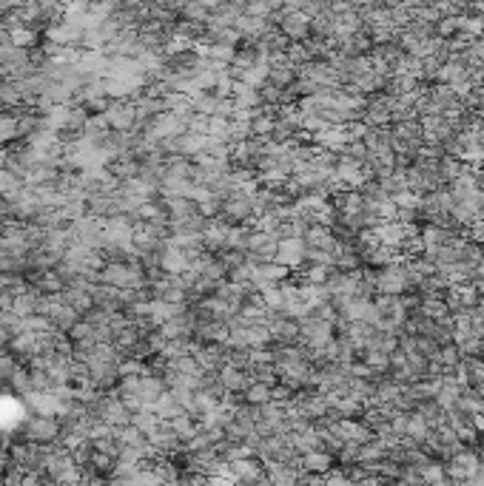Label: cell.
I'll list each match as a JSON object with an SVG mask.
<instances>
[{"mask_svg":"<svg viewBox=\"0 0 484 486\" xmlns=\"http://www.w3.org/2000/svg\"><path fill=\"white\" fill-rule=\"evenodd\" d=\"M462 174H465V162H462V160H456V157H448V154L439 160V177H442V182H445V185L456 182Z\"/></svg>","mask_w":484,"mask_h":486,"instance_id":"cell-13","label":"cell"},{"mask_svg":"<svg viewBox=\"0 0 484 486\" xmlns=\"http://www.w3.org/2000/svg\"><path fill=\"white\" fill-rule=\"evenodd\" d=\"M160 270L168 273V276H183L188 270V259H186V250H180L177 244H166L160 250Z\"/></svg>","mask_w":484,"mask_h":486,"instance_id":"cell-7","label":"cell"},{"mask_svg":"<svg viewBox=\"0 0 484 486\" xmlns=\"http://www.w3.org/2000/svg\"><path fill=\"white\" fill-rule=\"evenodd\" d=\"M106 123L114 134H131L134 125H137V111H134V103H111V108L106 111Z\"/></svg>","mask_w":484,"mask_h":486,"instance_id":"cell-3","label":"cell"},{"mask_svg":"<svg viewBox=\"0 0 484 486\" xmlns=\"http://www.w3.org/2000/svg\"><path fill=\"white\" fill-rule=\"evenodd\" d=\"M57 433H60V424L54 418H46V415H37L29 424V441H51Z\"/></svg>","mask_w":484,"mask_h":486,"instance_id":"cell-10","label":"cell"},{"mask_svg":"<svg viewBox=\"0 0 484 486\" xmlns=\"http://www.w3.org/2000/svg\"><path fill=\"white\" fill-rule=\"evenodd\" d=\"M305 242L302 239H282V242L276 244V264H282V267H288L291 273H296L299 267H305Z\"/></svg>","mask_w":484,"mask_h":486,"instance_id":"cell-4","label":"cell"},{"mask_svg":"<svg viewBox=\"0 0 484 486\" xmlns=\"http://www.w3.org/2000/svg\"><path fill=\"white\" fill-rule=\"evenodd\" d=\"M20 486H40V481H37V475H26Z\"/></svg>","mask_w":484,"mask_h":486,"instance_id":"cell-18","label":"cell"},{"mask_svg":"<svg viewBox=\"0 0 484 486\" xmlns=\"http://www.w3.org/2000/svg\"><path fill=\"white\" fill-rule=\"evenodd\" d=\"M228 231H231V225L220 217V219H211L208 225H206V231H203V247H206V253H223L226 250V242H228Z\"/></svg>","mask_w":484,"mask_h":486,"instance_id":"cell-6","label":"cell"},{"mask_svg":"<svg viewBox=\"0 0 484 486\" xmlns=\"http://www.w3.org/2000/svg\"><path fill=\"white\" fill-rule=\"evenodd\" d=\"M268 330L273 336V344H296L299 341V321L288 319L285 313H273L268 321Z\"/></svg>","mask_w":484,"mask_h":486,"instance_id":"cell-5","label":"cell"},{"mask_svg":"<svg viewBox=\"0 0 484 486\" xmlns=\"http://www.w3.org/2000/svg\"><path fill=\"white\" fill-rule=\"evenodd\" d=\"M208 137H211V140H217V143L231 145V120L211 117V120H208Z\"/></svg>","mask_w":484,"mask_h":486,"instance_id":"cell-15","label":"cell"},{"mask_svg":"<svg viewBox=\"0 0 484 486\" xmlns=\"http://www.w3.org/2000/svg\"><path fill=\"white\" fill-rule=\"evenodd\" d=\"M296 80H299V74H296V66H291V63L271 66V71H268V83H271L273 88H279V91L291 88Z\"/></svg>","mask_w":484,"mask_h":486,"instance_id":"cell-9","label":"cell"},{"mask_svg":"<svg viewBox=\"0 0 484 486\" xmlns=\"http://www.w3.org/2000/svg\"><path fill=\"white\" fill-rule=\"evenodd\" d=\"M271 390H273V387H268V384L251 381V387L242 393V404H245V407H265V404H271V401H273Z\"/></svg>","mask_w":484,"mask_h":486,"instance_id":"cell-11","label":"cell"},{"mask_svg":"<svg viewBox=\"0 0 484 486\" xmlns=\"http://www.w3.org/2000/svg\"><path fill=\"white\" fill-rule=\"evenodd\" d=\"M17 114H0V143L17 140Z\"/></svg>","mask_w":484,"mask_h":486,"instance_id":"cell-17","label":"cell"},{"mask_svg":"<svg viewBox=\"0 0 484 486\" xmlns=\"http://www.w3.org/2000/svg\"><path fill=\"white\" fill-rule=\"evenodd\" d=\"M268 71H271V68H268L265 63H256L253 68H248V71L242 74L240 83H245V86H248V88H253V91H259V88L268 83Z\"/></svg>","mask_w":484,"mask_h":486,"instance_id":"cell-16","label":"cell"},{"mask_svg":"<svg viewBox=\"0 0 484 486\" xmlns=\"http://www.w3.org/2000/svg\"><path fill=\"white\" fill-rule=\"evenodd\" d=\"M273 347V336L265 324H256V327H248V350H268Z\"/></svg>","mask_w":484,"mask_h":486,"instance_id":"cell-14","label":"cell"},{"mask_svg":"<svg viewBox=\"0 0 484 486\" xmlns=\"http://www.w3.org/2000/svg\"><path fill=\"white\" fill-rule=\"evenodd\" d=\"M234 103H237V108H240V111H256V108L262 105L259 91L248 88L245 83H234Z\"/></svg>","mask_w":484,"mask_h":486,"instance_id":"cell-12","label":"cell"},{"mask_svg":"<svg viewBox=\"0 0 484 486\" xmlns=\"http://www.w3.org/2000/svg\"><path fill=\"white\" fill-rule=\"evenodd\" d=\"M228 225H251L253 222V200L251 197H242V194H234L223 202V214H220Z\"/></svg>","mask_w":484,"mask_h":486,"instance_id":"cell-1","label":"cell"},{"mask_svg":"<svg viewBox=\"0 0 484 486\" xmlns=\"http://www.w3.org/2000/svg\"><path fill=\"white\" fill-rule=\"evenodd\" d=\"M220 381H223V390L228 395H242L251 387V373L248 370H237V367H223L220 370Z\"/></svg>","mask_w":484,"mask_h":486,"instance_id":"cell-8","label":"cell"},{"mask_svg":"<svg viewBox=\"0 0 484 486\" xmlns=\"http://www.w3.org/2000/svg\"><path fill=\"white\" fill-rule=\"evenodd\" d=\"M279 31L288 43H305L311 40V20L302 11H279Z\"/></svg>","mask_w":484,"mask_h":486,"instance_id":"cell-2","label":"cell"}]
</instances>
